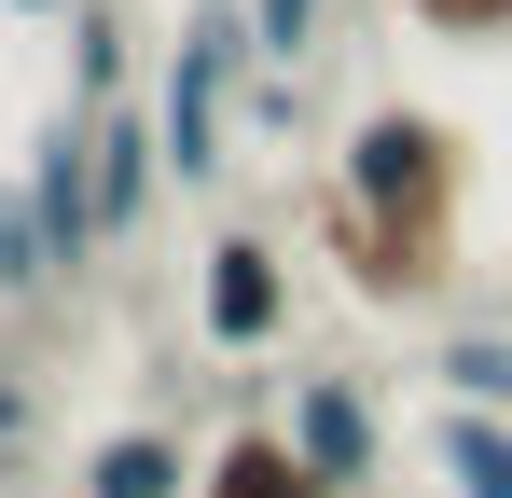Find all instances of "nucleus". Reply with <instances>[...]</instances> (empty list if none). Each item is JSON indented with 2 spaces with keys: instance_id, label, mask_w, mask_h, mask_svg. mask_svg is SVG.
<instances>
[{
  "instance_id": "6e6552de",
  "label": "nucleus",
  "mask_w": 512,
  "mask_h": 498,
  "mask_svg": "<svg viewBox=\"0 0 512 498\" xmlns=\"http://www.w3.org/2000/svg\"><path fill=\"white\" fill-rule=\"evenodd\" d=\"M429 457H443V485H457V498H512V415H499V402H443Z\"/></svg>"
},
{
  "instance_id": "ddd939ff",
  "label": "nucleus",
  "mask_w": 512,
  "mask_h": 498,
  "mask_svg": "<svg viewBox=\"0 0 512 498\" xmlns=\"http://www.w3.org/2000/svg\"><path fill=\"white\" fill-rule=\"evenodd\" d=\"M319 42H333V0H250V56L263 70H305Z\"/></svg>"
},
{
  "instance_id": "9d476101",
  "label": "nucleus",
  "mask_w": 512,
  "mask_h": 498,
  "mask_svg": "<svg viewBox=\"0 0 512 498\" xmlns=\"http://www.w3.org/2000/svg\"><path fill=\"white\" fill-rule=\"evenodd\" d=\"M194 498H319V485H305V457H291V443H277V415H263V429H236V443H208Z\"/></svg>"
},
{
  "instance_id": "0eeeda50",
  "label": "nucleus",
  "mask_w": 512,
  "mask_h": 498,
  "mask_svg": "<svg viewBox=\"0 0 512 498\" xmlns=\"http://www.w3.org/2000/svg\"><path fill=\"white\" fill-rule=\"evenodd\" d=\"M194 471H208V457L139 415V429H111V443L84 457V498H194Z\"/></svg>"
},
{
  "instance_id": "4468645a",
  "label": "nucleus",
  "mask_w": 512,
  "mask_h": 498,
  "mask_svg": "<svg viewBox=\"0 0 512 498\" xmlns=\"http://www.w3.org/2000/svg\"><path fill=\"white\" fill-rule=\"evenodd\" d=\"M429 42H512V0H402Z\"/></svg>"
},
{
  "instance_id": "20e7f679",
  "label": "nucleus",
  "mask_w": 512,
  "mask_h": 498,
  "mask_svg": "<svg viewBox=\"0 0 512 498\" xmlns=\"http://www.w3.org/2000/svg\"><path fill=\"white\" fill-rule=\"evenodd\" d=\"M277 443L305 457V485H319V498H360L374 471H388V429H374V388H360V374H291Z\"/></svg>"
},
{
  "instance_id": "dca6fc26",
  "label": "nucleus",
  "mask_w": 512,
  "mask_h": 498,
  "mask_svg": "<svg viewBox=\"0 0 512 498\" xmlns=\"http://www.w3.org/2000/svg\"><path fill=\"white\" fill-rule=\"evenodd\" d=\"M0 14H28V28H56V14H70V0H0Z\"/></svg>"
},
{
  "instance_id": "f03ea898",
  "label": "nucleus",
  "mask_w": 512,
  "mask_h": 498,
  "mask_svg": "<svg viewBox=\"0 0 512 498\" xmlns=\"http://www.w3.org/2000/svg\"><path fill=\"white\" fill-rule=\"evenodd\" d=\"M250 0H208L194 28L167 42V70H153V139H167V180L180 194H208L222 153H236V83H250Z\"/></svg>"
},
{
  "instance_id": "7ed1b4c3",
  "label": "nucleus",
  "mask_w": 512,
  "mask_h": 498,
  "mask_svg": "<svg viewBox=\"0 0 512 498\" xmlns=\"http://www.w3.org/2000/svg\"><path fill=\"white\" fill-rule=\"evenodd\" d=\"M14 194H28V222H42V249H56V277L84 291L97 263H111V222H97V111H42V139H28V166H14Z\"/></svg>"
},
{
  "instance_id": "2eb2a0df",
  "label": "nucleus",
  "mask_w": 512,
  "mask_h": 498,
  "mask_svg": "<svg viewBox=\"0 0 512 498\" xmlns=\"http://www.w3.org/2000/svg\"><path fill=\"white\" fill-rule=\"evenodd\" d=\"M28 443H42V388H28V374H0V471H14Z\"/></svg>"
},
{
  "instance_id": "9b49d317",
  "label": "nucleus",
  "mask_w": 512,
  "mask_h": 498,
  "mask_svg": "<svg viewBox=\"0 0 512 498\" xmlns=\"http://www.w3.org/2000/svg\"><path fill=\"white\" fill-rule=\"evenodd\" d=\"M443 402H499L512 415V319H471V332H443Z\"/></svg>"
},
{
  "instance_id": "1a4fd4ad",
  "label": "nucleus",
  "mask_w": 512,
  "mask_h": 498,
  "mask_svg": "<svg viewBox=\"0 0 512 498\" xmlns=\"http://www.w3.org/2000/svg\"><path fill=\"white\" fill-rule=\"evenodd\" d=\"M56 28H70V111H111V97H125V56H139L125 0H70Z\"/></svg>"
},
{
  "instance_id": "423d86ee",
  "label": "nucleus",
  "mask_w": 512,
  "mask_h": 498,
  "mask_svg": "<svg viewBox=\"0 0 512 498\" xmlns=\"http://www.w3.org/2000/svg\"><path fill=\"white\" fill-rule=\"evenodd\" d=\"M153 208H167V139H153V111H97V222H111V249L153 236Z\"/></svg>"
},
{
  "instance_id": "f257e3e1",
  "label": "nucleus",
  "mask_w": 512,
  "mask_h": 498,
  "mask_svg": "<svg viewBox=\"0 0 512 498\" xmlns=\"http://www.w3.org/2000/svg\"><path fill=\"white\" fill-rule=\"evenodd\" d=\"M457 194H471V153H457V125H443V111L374 97V111L346 125V153H333V208H346V222H374V236L402 249L429 291H443V263H457Z\"/></svg>"
},
{
  "instance_id": "f8f14e48",
  "label": "nucleus",
  "mask_w": 512,
  "mask_h": 498,
  "mask_svg": "<svg viewBox=\"0 0 512 498\" xmlns=\"http://www.w3.org/2000/svg\"><path fill=\"white\" fill-rule=\"evenodd\" d=\"M56 291H70V277H56V249H42V222H28V194L0 180V305L28 319V305H56Z\"/></svg>"
},
{
  "instance_id": "39448f33",
  "label": "nucleus",
  "mask_w": 512,
  "mask_h": 498,
  "mask_svg": "<svg viewBox=\"0 0 512 498\" xmlns=\"http://www.w3.org/2000/svg\"><path fill=\"white\" fill-rule=\"evenodd\" d=\"M194 332H208L222 360H263V346L291 332V249L236 222V236H222L208 263H194Z\"/></svg>"
}]
</instances>
